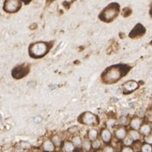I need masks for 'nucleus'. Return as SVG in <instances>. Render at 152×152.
I'll use <instances>...</instances> for the list:
<instances>
[{"label": "nucleus", "instance_id": "obj_1", "mask_svg": "<svg viewBox=\"0 0 152 152\" xmlns=\"http://www.w3.org/2000/svg\"><path fill=\"white\" fill-rule=\"evenodd\" d=\"M115 5H116V4H110L107 9H105L104 12L100 16V18L102 20H104V22H109L114 19L117 16L118 11H119L118 5L116 7H115Z\"/></svg>", "mask_w": 152, "mask_h": 152}, {"label": "nucleus", "instance_id": "obj_2", "mask_svg": "<svg viewBox=\"0 0 152 152\" xmlns=\"http://www.w3.org/2000/svg\"><path fill=\"white\" fill-rule=\"evenodd\" d=\"M121 76V70L118 69L117 67H114L106 72L105 81L108 83H114V82L117 81L118 79H120Z\"/></svg>", "mask_w": 152, "mask_h": 152}, {"label": "nucleus", "instance_id": "obj_3", "mask_svg": "<svg viewBox=\"0 0 152 152\" xmlns=\"http://www.w3.org/2000/svg\"><path fill=\"white\" fill-rule=\"evenodd\" d=\"M31 52L34 55L39 57V56L44 55L47 52V47L44 43H36V44L32 46Z\"/></svg>", "mask_w": 152, "mask_h": 152}, {"label": "nucleus", "instance_id": "obj_4", "mask_svg": "<svg viewBox=\"0 0 152 152\" xmlns=\"http://www.w3.org/2000/svg\"><path fill=\"white\" fill-rule=\"evenodd\" d=\"M20 6V4L17 0H7L4 4V10L8 12H15Z\"/></svg>", "mask_w": 152, "mask_h": 152}, {"label": "nucleus", "instance_id": "obj_5", "mask_svg": "<svg viewBox=\"0 0 152 152\" xmlns=\"http://www.w3.org/2000/svg\"><path fill=\"white\" fill-rule=\"evenodd\" d=\"M97 119L95 117V115H93L91 113H86L82 117V122L84 124L86 125H92L96 123Z\"/></svg>", "mask_w": 152, "mask_h": 152}, {"label": "nucleus", "instance_id": "obj_6", "mask_svg": "<svg viewBox=\"0 0 152 152\" xmlns=\"http://www.w3.org/2000/svg\"><path fill=\"white\" fill-rule=\"evenodd\" d=\"M124 88L127 92H131V91L135 90L138 88V83L134 82V81H129V82H127L125 84Z\"/></svg>", "mask_w": 152, "mask_h": 152}, {"label": "nucleus", "instance_id": "obj_7", "mask_svg": "<svg viewBox=\"0 0 152 152\" xmlns=\"http://www.w3.org/2000/svg\"><path fill=\"white\" fill-rule=\"evenodd\" d=\"M144 32H145V28H144V27H143L142 25H140V24H138V25L134 28V29L132 31L131 36L141 35Z\"/></svg>", "mask_w": 152, "mask_h": 152}, {"label": "nucleus", "instance_id": "obj_8", "mask_svg": "<svg viewBox=\"0 0 152 152\" xmlns=\"http://www.w3.org/2000/svg\"><path fill=\"white\" fill-rule=\"evenodd\" d=\"M54 145H53V143L51 142V141H50V140H46L45 143H44V150L45 151L47 152H52L54 151Z\"/></svg>", "mask_w": 152, "mask_h": 152}, {"label": "nucleus", "instance_id": "obj_9", "mask_svg": "<svg viewBox=\"0 0 152 152\" xmlns=\"http://www.w3.org/2000/svg\"><path fill=\"white\" fill-rule=\"evenodd\" d=\"M74 144H72L71 142H67L63 145V150L66 152H72L74 151Z\"/></svg>", "mask_w": 152, "mask_h": 152}, {"label": "nucleus", "instance_id": "obj_10", "mask_svg": "<svg viewBox=\"0 0 152 152\" xmlns=\"http://www.w3.org/2000/svg\"><path fill=\"white\" fill-rule=\"evenodd\" d=\"M102 138L104 142H109L111 138V134L108 130H104L102 132Z\"/></svg>", "mask_w": 152, "mask_h": 152}, {"label": "nucleus", "instance_id": "obj_11", "mask_svg": "<svg viewBox=\"0 0 152 152\" xmlns=\"http://www.w3.org/2000/svg\"><path fill=\"white\" fill-rule=\"evenodd\" d=\"M140 124H141V121L138 119H133L131 122L132 127L134 129H138L140 127Z\"/></svg>", "mask_w": 152, "mask_h": 152}, {"label": "nucleus", "instance_id": "obj_12", "mask_svg": "<svg viewBox=\"0 0 152 152\" xmlns=\"http://www.w3.org/2000/svg\"><path fill=\"white\" fill-rule=\"evenodd\" d=\"M116 137L120 139H122L126 137V130L124 128H121V129H118L116 131Z\"/></svg>", "mask_w": 152, "mask_h": 152}, {"label": "nucleus", "instance_id": "obj_13", "mask_svg": "<svg viewBox=\"0 0 152 152\" xmlns=\"http://www.w3.org/2000/svg\"><path fill=\"white\" fill-rule=\"evenodd\" d=\"M88 137H89V139L90 140H92V141H95L97 139V132L96 130H91L88 133Z\"/></svg>", "mask_w": 152, "mask_h": 152}, {"label": "nucleus", "instance_id": "obj_14", "mask_svg": "<svg viewBox=\"0 0 152 152\" xmlns=\"http://www.w3.org/2000/svg\"><path fill=\"white\" fill-rule=\"evenodd\" d=\"M16 69L17 70H17L18 73H16V74H15L14 75L15 77H21V76H24V75L27 73V71H24L25 68H16Z\"/></svg>", "mask_w": 152, "mask_h": 152}, {"label": "nucleus", "instance_id": "obj_15", "mask_svg": "<svg viewBox=\"0 0 152 152\" xmlns=\"http://www.w3.org/2000/svg\"><path fill=\"white\" fill-rule=\"evenodd\" d=\"M141 132L143 133V134H149L150 133V131H151V127H150V125H144L142 127H141Z\"/></svg>", "mask_w": 152, "mask_h": 152}, {"label": "nucleus", "instance_id": "obj_16", "mask_svg": "<svg viewBox=\"0 0 152 152\" xmlns=\"http://www.w3.org/2000/svg\"><path fill=\"white\" fill-rule=\"evenodd\" d=\"M73 144L75 145V146H77V147H80L81 145V139L79 138V137L74 138V139H73Z\"/></svg>", "mask_w": 152, "mask_h": 152}, {"label": "nucleus", "instance_id": "obj_17", "mask_svg": "<svg viewBox=\"0 0 152 152\" xmlns=\"http://www.w3.org/2000/svg\"><path fill=\"white\" fill-rule=\"evenodd\" d=\"M142 152H152V148L150 145H145L142 147Z\"/></svg>", "mask_w": 152, "mask_h": 152}, {"label": "nucleus", "instance_id": "obj_18", "mask_svg": "<svg viewBox=\"0 0 152 152\" xmlns=\"http://www.w3.org/2000/svg\"><path fill=\"white\" fill-rule=\"evenodd\" d=\"M130 135H131V138L133 139V140H137L139 138V134H138V131H132L130 132Z\"/></svg>", "mask_w": 152, "mask_h": 152}, {"label": "nucleus", "instance_id": "obj_19", "mask_svg": "<svg viewBox=\"0 0 152 152\" xmlns=\"http://www.w3.org/2000/svg\"><path fill=\"white\" fill-rule=\"evenodd\" d=\"M84 149L86 150V151H89L91 149V143L89 142V140H85L84 141Z\"/></svg>", "mask_w": 152, "mask_h": 152}, {"label": "nucleus", "instance_id": "obj_20", "mask_svg": "<svg viewBox=\"0 0 152 152\" xmlns=\"http://www.w3.org/2000/svg\"><path fill=\"white\" fill-rule=\"evenodd\" d=\"M132 138H131V137H126L124 139V144L126 145H132Z\"/></svg>", "mask_w": 152, "mask_h": 152}, {"label": "nucleus", "instance_id": "obj_21", "mask_svg": "<svg viewBox=\"0 0 152 152\" xmlns=\"http://www.w3.org/2000/svg\"><path fill=\"white\" fill-rule=\"evenodd\" d=\"M100 145H101V143H100V141L97 140V139H96V140L93 142V144H92L93 148H98V147H100Z\"/></svg>", "mask_w": 152, "mask_h": 152}, {"label": "nucleus", "instance_id": "obj_22", "mask_svg": "<svg viewBox=\"0 0 152 152\" xmlns=\"http://www.w3.org/2000/svg\"><path fill=\"white\" fill-rule=\"evenodd\" d=\"M53 142L55 143V145H60V143H61V139H60L59 137H54V138H53Z\"/></svg>", "mask_w": 152, "mask_h": 152}, {"label": "nucleus", "instance_id": "obj_23", "mask_svg": "<svg viewBox=\"0 0 152 152\" xmlns=\"http://www.w3.org/2000/svg\"><path fill=\"white\" fill-rule=\"evenodd\" d=\"M145 141L148 143V144H152V135L151 136H148L145 138Z\"/></svg>", "mask_w": 152, "mask_h": 152}, {"label": "nucleus", "instance_id": "obj_24", "mask_svg": "<svg viewBox=\"0 0 152 152\" xmlns=\"http://www.w3.org/2000/svg\"><path fill=\"white\" fill-rule=\"evenodd\" d=\"M147 118H148V119H149L150 121H152V111L148 112V113H147Z\"/></svg>", "mask_w": 152, "mask_h": 152}, {"label": "nucleus", "instance_id": "obj_25", "mask_svg": "<svg viewBox=\"0 0 152 152\" xmlns=\"http://www.w3.org/2000/svg\"><path fill=\"white\" fill-rule=\"evenodd\" d=\"M104 152H114V150H113L111 147H106V148L104 149Z\"/></svg>", "mask_w": 152, "mask_h": 152}, {"label": "nucleus", "instance_id": "obj_26", "mask_svg": "<svg viewBox=\"0 0 152 152\" xmlns=\"http://www.w3.org/2000/svg\"><path fill=\"white\" fill-rule=\"evenodd\" d=\"M122 152H133V151L132 150L131 148L126 147V148H124V149L122 150Z\"/></svg>", "mask_w": 152, "mask_h": 152}, {"label": "nucleus", "instance_id": "obj_27", "mask_svg": "<svg viewBox=\"0 0 152 152\" xmlns=\"http://www.w3.org/2000/svg\"><path fill=\"white\" fill-rule=\"evenodd\" d=\"M114 123H115V120L110 119V120L108 121V125H109V126H113V125H114Z\"/></svg>", "mask_w": 152, "mask_h": 152}, {"label": "nucleus", "instance_id": "obj_28", "mask_svg": "<svg viewBox=\"0 0 152 152\" xmlns=\"http://www.w3.org/2000/svg\"><path fill=\"white\" fill-rule=\"evenodd\" d=\"M35 121L36 122H40L41 121V118H36L35 119Z\"/></svg>", "mask_w": 152, "mask_h": 152}, {"label": "nucleus", "instance_id": "obj_29", "mask_svg": "<svg viewBox=\"0 0 152 152\" xmlns=\"http://www.w3.org/2000/svg\"><path fill=\"white\" fill-rule=\"evenodd\" d=\"M151 14H152V10H151Z\"/></svg>", "mask_w": 152, "mask_h": 152}]
</instances>
